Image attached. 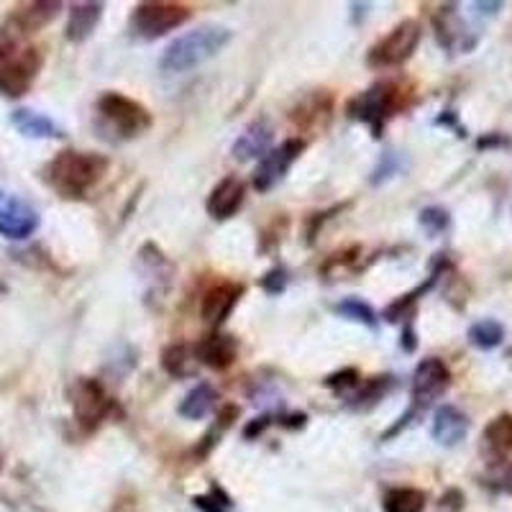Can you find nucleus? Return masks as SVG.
I'll return each mask as SVG.
<instances>
[{"label":"nucleus","mask_w":512,"mask_h":512,"mask_svg":"<svg viewBox=\"0 0 512 512\" xmlns=\"http://www.w3.org/2000/svg\"><path fill=\"white\" fill-rule=\"evenodd\" d=\"M111 162L103 154L64 149L44 169V180L64 200H82L105 177Z\"/></svg>","instance_id":"nucleus-1"},{"label":"nucleus","mask_w":512,"mask_h":512,"mask_svg":"<svg viewBox=\"0 0 512 512\" xmlns=\"http://www.w3.org/2000/svg\"><path fill=\"white\" fill-rule=\"evenodd\" d=\"M228 41H231V29H226V26H198V29L177 36V39L164 49L162 59H159V70L167 72V75H182V72L195 70V67H200L203 62L216 57L218 52H223Z\"/></svg>","instance_id":"nucleus-2"},{"label":"nucleus","mask_w":512,"mask_h":512,"mask_svg":"<svg viewBox=\"0 0 512 512\" xmlns=\"http://www.w3.org/2000/svg\"><path fill=\"white\" fill-rule=\"evenodd\" d=\"M98 121L100 128L113 134V139L128 141L146 134L152 128L154 118L149 108L141 105L139 100L128 98L123 93H105L98 100Z\"/></svg>","instance_id":"nucleus-3"},{"label":"nucleus","mask_w":512,"mask_h":512,"mask_svg":"<svg viewBox=\"0 0 512 512\" xmlns=\"http://www.w3.org/2000/svg\"><path fill=\"white\" fill-rule=\"evenodd\" d=\"M44 67V54L36 47H18L16 41L0 39V95L21 98L31 90Z\"/></svg>","instance_id":"nucleus-4"},{"label":"nucleus","mask_w":512,"mask_h":512,"mask_svg":"<svg viewBox=\"0 0 512 512\" xmlns=\"http://www.w3.org/2000/svg\"><path fill=\"white\" fill-rule=\"evenodd\" d=\"M405 108V90L397 82H377L349 103V116L367 123L372 136H382L384 126L397 111Z\"/></svg>","instance_id":"nucleus-5"},{"label":"nucleus","mask_w":512,"mask_h":512,"mask_svg":"<svg viewBox=\"0 0 512 512\" xmlns=\"http://www.w3.org/2000/svg\"><path fill=\"white\" fill-rule=\"evenodd\" d=\"M192 11L185 3H167V0H149L139 3L128 18V29L136 39L154 41L167 36L169 31L180 29L190 21Z\"/></svg>","instance_id":"nucleus-6"},{"label":"nucleus","mask_w":512,"mask_h":512,"mask_svg":"<svg viewBox=\"0 0 512 512\" xmlns=\"http://www.w3.org/2000/svg\"><path fill=\"white\" fill-rule=\"evenodd\" d=\"M448 384H451V369L446 367V361L438 359V356H428V359L420 361L413 374V390H410V395H413V405H410L408 413L402 415L400 423H397L392 431L384 433V438L395 436V433L402 431V428L415 418V415L431 408L433 402L448 390Z\"/></svg>","instance_id":"nucleus-7"},{"label":"nucleus","mask_w":512,"mask_h":512,"mask_svg":"<svg viewBox=\"0 0 512 512\" xmlns=\"http://www.w3.org/2000/svg\"><path fill=\"white\" fill-rule=\"evenodd\" d=\"M70 405L77 425L85 433L98 431L105 420L118 413V402L93 377H77L70 384Z\"/></svg>","instance_id":"nucleus-8"},{"label":"nucleus","mask_w":512,"mask_h":512,"mask_svg":"<svg viewBox=\"0 0 512 512\" xmlns=\"http://www.w3.org/2000/svg\"><path fill=\"white\" fill-rule=\"evenodd\" d=\"M420 36H423V26L413 18L397 24L387 36L374 44L367 54V64L372 70H390V67H400L402 62H408L413 52L418 49Z\"/></svg>","instance_id":"nucleus-9"},{"label":"nucleus","mask_w":512,"mask_h":512,"mask_svg":"<svg viewBox=\"0 0 512 512\" xmlns=\"http://www.w3.org/2000/svg\"><path fill=\"white\" fill-rule=\"evenodd\" d=\"M62 11V3H52V0H36V3H24V6H16L8 13L6 24L0 29V39L16 41L24 39V36L36 34V31L47 29L54 18Z\"/></svg>","instance_id":"nucleus-10"},{"label":"nucleus","mask_w":512,"mask_h":512,"mask_svg":"<svg viewBox=\"0 0 512 512\" xmlns=\"http://www.w3.org/2000/svg\"><path fill=\"white\" fill-rule=\"evenodd\" d=\"M305 139L300 136H292V139L282 141L277 149H269L267 154L262 157L259 167L254 172V187L259 192H269L272 187L280 185L285 180V175L290 172L292 164L300 159V154L305 152Z\"/></svg>","instance_id":"nucleus-11"},{"label":"nucleus","mask_w":512,"mask_h":512,"mask_svg":"<svg viewBox=\"0 0 512 512\" xmlns=\"http://www.w3.org/2000/svg\"><path fill=\"white\" fill-rule=\"evenodd\" d=\"M136 267H139L141 280L146 285V295L152 297V300L167 297V292L172 290V282H175L177 269L157 244L141 246L139 254H136Z\"/></svg>","instance_id":"nucleus-12"},{"label":"nucleus","mask_w":512,"mask_h":512,"mask_svg":"<svg viewBox=\"0 0 512 512\" xmlns=\"http://www.w3.org/2000/svg\"><path fill=\"white\" fill-rule=\"evenodd\" d=\"M39 228V213L34 205L11 195L0 187V236L11 241H24Z\"/></svg>","instance_id":"nucleus-13"},{"label":"nucleus","mask_w":512,"mask_h":512,"mask_svg":"<svg viewBox=\"0 0 512 512\" xmlns=\"http://www.w3.org/2000/svg\"><path fill=\"white\" fill-rule=\"evenodd\" d=\"M246 200V185L236 175H228L218 182L208 195V216L216 218V221H228L241 210Z\"/></svg>","instance_id":"nucleus-14"},{"label":"nucleus","mask_w":512,"mask_h":512,"mask_svg":"<svg viewBox=\"0 0 512 512\" xmlns=\"http://www.w3.org/2000/svg\"><path fill=\"white\" fill-rule=\"evenodd\" d=\"M241 295H244V287L236 285V282H221V285L210 287L203 297V305H200V315L208 326L218 328L221 323H226L233 308L239 305Z\"/></svg>","instance_id":"nucleus-15"},{"label":"nucleus","mask_w":512,"mask_h":512,"mask_svg":"<svg viewBox=\"0 0 512 512\" xmlns=\"http://www.w3.org/2000/svg\"><path fill=\"white\" fill-rule=\"evenodd\" d=\"M195 356L200 364L216 369V372H226L231 367L236 356H239V341L228 333H210L203 341L195 344Z\"/></svg>","instance_id":"nucleus-16"},{"label":"nucleus","mask_w":512,"mask_h":512,"mask_svg":"<svg viewBox=\"0 0 512 512\" xmlns=\"http://www.w3.org/2000/svg\"><path fill=\"white\" fill-rule=\"evenodd\" d=\"M274 139V128L267 118H256L244 128L233 144V159L239 162H249V159H259L269 152Z\"/></svg>","instance_id":"nucleus-17"},{"label":"nucleus","mask_w":512,"mask_h":512,"mask_svg":"<svg viewBox=\"0 0 512 512\" xmlns=\"http://www.w3.org/2000/svg\"><path fill=\"white\" fill-rule=\"evenodd\" d=\"M431 433L441 446H456L469 433V418L456 405H441L433 415Z\"/></svg>","instance_id":"nucleus-18"},{"label":"nucleus","mask_w":512,"mask_h":512,"mask_svg":"<svg viewBox=\"0 0 512 512\" xmlns=\"http://www.w3.org/2000/svg\"><path fill=\"white\" fill-rule=\"evenodd\" d=\"M11 126L26 139H62L64 131L47 116L34 108H16L11 113Z\"/></svg>","instance_id":"nucleus-19"},{"label":"nucleus","mask_w":512,"mask_h":512,"mask_svg":"<svg viewBox=\"0 0 512 512\" xmlns=\"http://www.w3.org/2000/svg\"><path fill=\"white\" fill-rule=\"evenodd\" d=\"M103 11V3H75L70 8V21H67V41H72V44L88 41L93 31L98 29Z\"/></svg>","instance_id":"nucleus-20"},{"label":"nucleus","mask_w":512,"mask_h":512,"mask_svg":"<svg viewBox=\"0 0 512 512\" xmlns=\"http://www.w3.org/2000/svg\"><path fill=\"white\" fill-rule=\"evenodd\" d=\"M331 111H333V98L323 90V93L310 95V98H305L303 103L297 105L295 111H292V121L303 128H315L320 126V118H323V123H328Z\"/></svg>","instance_id":"nucleus-21"},{"label":"nucleus","mask_w":512,"mask_h":512,"mask_svg":"<svg viewBox=\"0 0 512 512\" xmlns=\"http://www.w3.org/2000/svg\"><path fill=\"white\" fill-rule=\"evenodd\" d=\"M216 402V390H213L208 382H198V387H192V390L182 397L177 413L185 420H203L210 410L216 408Z\"/></svg>","instance_id":"nucleus-22"},{"label":"nucleus","mask_w":512,"mask_h":512,"mask_svg":"<svg viewBox=\"0 0 512 512\" xmlns=\"http://www.w3.org/2000/svg\"><path fill=\"white\" fill-rule=\"evenodd\" d=\"M162 369L175 379L195 377L198 372V356L195 349L185 344H172L162 351Z\"/></svg>","instance_id":"nucleus-23"},{"label":"nucleus","mask_w":512,"mask_h":512,"mask_svg":"<svg viewBox=\"0 0 512 512\" xmlns=\"http://www.w3.org/2000/svg\"><path fill=\"white\" fill-rule=\"evenodd\" d=\"M390 387H392V377L367 379V382H361L359 387H356V390L346 397V405H349L351 410L374 408V405H377V402L387 395V390H390Z\"/></svg>","instance_id":"nucleus-24"},{"label":"nucleus","mask_w":512,"mask_h":512,"mask_svg":"<svg viewBox=\"0 0 512 512\" xmlns=\"http://www.w3.org/2000/svg\"><path fill=\"white\" fill-rule=\"evenodd\" d=\"M484 446L492 451L495 456H505L512 451V415H497L492 423L484 428V436H482Z\"/></svg>","instance_id":"nucleus-25"},{"label":"nucleus","mask_w":512,"mask_h":512,"mask_svg":"<svg viewBox=\"0 0 512 512\" xmlns=\"http://www.w3.org/2000/svg\"><path fill=\"white\" fill-rule=\"evenodd\" d=\"M505 341V326L495 318H484L477 320L472 328H469V344L477 346V349L489 351L497 349V346Z\"/></svg>","instance_id":"nucleus-26"},{"label":"nucleus","mask_w":512,"mask_h":512,"mask_svg":"<svg viewBox=\"0 0 512 512\" xmlns=\"http://www.w3.org/2000/svg\"><path fill=\"white\" fill-rule=\"evenodd\" d=\"M384 512H423L425 495L413 487H395L384 495Z\"/></svg>","instance_id":"nucleus-27"},{"label":"nucleus","mask_w":512,"mask_h":512,"mask_svg":"<svg viewBox=\"0 0 512 512\" xmlns=\"http://www.w3.org/2000/svg\"><path fill=\"white\" fill-rule=\"evenodd\" d=\"M236 418H239V408H236V405H223L221 413H218V418H216V423L210 425V431L200 438L198 448H195V454H198L200 459H203V456H208L210 451L216 448V443L223 438V433L231 428L233 420Z\"/></svg>","instance_id":"nucleus-28"},{"label":"nucleus","mask_w":512,"mask_h":512,"mask_svg":"<svg viewBox=\"0 0 512 512\" xmlns=\"http://www.w3.org/2000/svg\"><path fill=\"white\" fill-rule=\"evenodd\" d=\"M333 310H336L341 318H349L354 320V323H361V326L367 328H377L379 318L377 313H374V308L369 303H364V300H359V297H346V300H341V303L333 305Z\"/></svg>","instance_id":"nucleus-29"},{"label":"nucleus","mask_w":512,"mask_h":512,"mask_svg":"<svg viewBox=\"0 0 512 512\" xmlns=\"http://www.w3.org/2000/svg\"><path fill=\"white\" fill-rule=\"evenodd\" d=\"M436 285V274H431V280L425 282V285H420L418 290L408 292V295H402L400 300H395L392 305H387V310H384V320H390V323H397V320H402L408 313H413V305L418 303L420 295H425V292L431 290V287Z\"/></svg>","instance_id":"nucleus-30"},{"label":"nucleus","mask_w":512,"mask_h":512,"mask_svg":"<svg viewBox=\"0 0 512 512\" xmlns=\"http://www.w3.org/2000/svg\"><path fill=\"white\" fill-rule=\"evenodd\" d=\"M359 384L361 374L356 369H344V372H336L326 379V387H331L338 397H349Z\"/></svg>","instance_id":"nucleus-31"},{"label":"nucleus","mask_w":512,"mask_h":512,"mask_svg":"<svg viewBox=\"0 0 512 512\" xmlns=\"http://www.w3.org/2000/svg\"><path fill=\"white\" fill-rule=\"evenodd\" d=\"M448 223H451V216H448V210L443 208H425L423 213H420V226L431 233V236H438V233L446 231Z\"/></svg>","instance_id":"nucleus-32"},{"label":"nucleus","mask_w":512,"mask_h":512,"mask_svg":"<svg viewBox=\"0 0 512 512\" xmlns=\"http://www.w3.org/2000/svg\"><path fill=\"white\" fill-rule=\"evenodd\" d=\"M195 507H200L203 512H231V500L223 495V489L213 487L210 495L195 497Z\"/></svg>","instance_id":"nucleus-33"},{"label":"nucleus","mask_w":512,"mask_h":512,"mask_svg":"<svg viewBox=\"0 0 512 512\" xmlns=\"http://www.w3.org/2000/svg\"><path fill=\"white\" fill-rule=\"evenodd\" d=\"M287 287V272L282 267H274L272 272H267L262 277V290L267 292V295H280V292H285Z\"/></svg>","instance_id":"nucleus-34"},{"label":"nucleus","mask_w":512,"mask_h":512,"mask_svg":"<svg viewBox=\"0 0 512 512\" xmlns=\"http://www.w3.org/2000/svg\"><path fill=\"white\" fill-rule=\"evenodd\" d=\"M269 423H272V418H269V415H262V418H256L254 423H249V425H246L244 436H246V438H256V436H262V433L267 431V428H269Z\"/></svg>","instance_id":"nucleus-35"},{"label":"nucleus","mask_w":512,"mask_h":512,"mask_svg":"<svg viewBox=\"0 0 512 512\" xmlns=\"http://www.w3.org/2000/svg\"><path fill=\"white\" fill-rule=\"evenodd\" d=\"M402 349H405V351L415 349V333H413V328H410V326H408V331H405V338H402Z\"/></svg>","instance_id":"nucleus-36"},{"label":"nucleus","mask_w":512,"mask_h":512,"mask_svg":"<svg viewBox=\"0 0 512 512\" xmlns=\"http://www.w3.org/2000/svg\"><path fill=\"white\" fill-rule=\"evenodd\" d=\"M3 461H6V456H3V451H0V472H3Z\"/></svg>","instance_id":"nucleus-37"}]
</instances>
